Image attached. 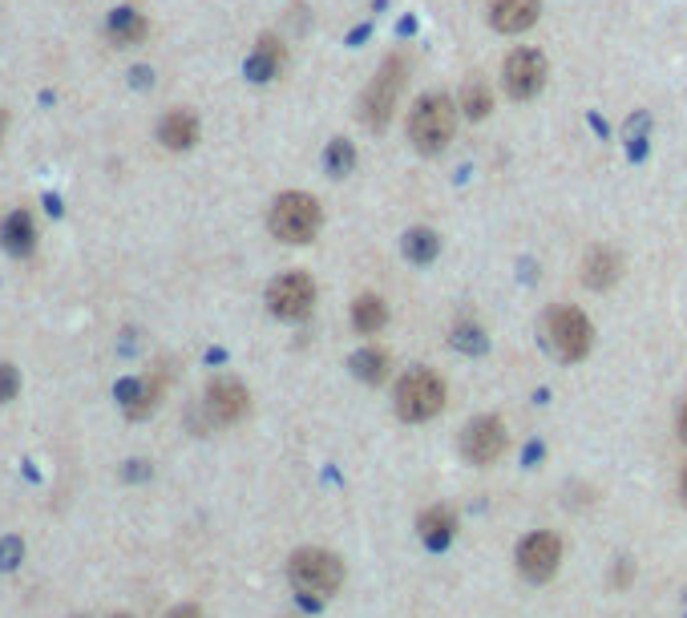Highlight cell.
I'll return each mask as SVG.
<instances>
[{
  "instance_id": "1",
  "label": "cell",
  "mask_w": 687,
  "mask_h": 618,
  "mask_svg": "<svg viewBox=\"0 0 687 618\" xmlns=\"http://www.w3.org/2000/svg\"><path fill=\"white\" fill-rule=\"evenodd\" d=\"M267 227H271V235H275L279 243L304 247V243H312V239L320 235L324 211H320L316 194H308V190H287V194L275 198L271 215H267Z\"/></svg>"
},
{
  "instance_id": "2",
  "label": "cell",
  "mask_w": 687,
  "mask_h": 618,
  "mask_svg": "<svg viewBox=\"0 0 687 618\" xmlns=\"http://www.w3.org/2000/svg\"><path fill=\"white\" fill-rule=\"evenodd\" d=\"M405 81H409V57H405V53H392V57L380 61L376 77L368 81V89H364V97H360V122H364L368 130L380 134V130L392 122V110H397V97H401Z\"/></svg>"
},
{
  "instance_id": "3",
  "label": "cell",
  "mask_w": 687,
  "mask_h": 618,
  "mask_svg": "<svg viewBox=\"0 0 687 618\" xmlns=\"http://www.w3.org/2000/svg\"><path fill=\"white\" fill-rule=\"evenodd\" d=\"M457 130V101L449 93H429L421 97L409 114V142L421 154H441Z\"/></svg>"
},
{
  "instance_id": "4",
  "label": "cell",
  "mask_w": 687,
  "mask_h": 618,
  "mask_svg": "<svg viewBox=\"0 0 687 618\" xmlns=\"http://www.w3.org/2000/svg\"><path fill=\"white\" fill-rule=\"evenodd\" d=\"M542 336H546V348L562 360V364H578L595 344V328L586 320L578 307H554L542 320Z\"/></svg>"
},
{
  "instance_id": "5",
  "label": "cell",
  "mask_w": 687,
  "mask_h": 618,
  "mask_svg": "<svg viewBox=\"0 0 687 618\" xmlns=\"http://www.w3.org/2000/svg\"><path fill=\"white\" fill-rule=\"evenodd\" d=\"M287 578L308 598H332L344 582V566L328 550H296L287 562Z\"/></svg>"
},
{
  "instance_id": "6",
  "label": "cell",
  "mask_w": 687,
  "mask_h": 618,
  "mask_svg": "<svg viewBox=\"0 0 687 618\" xmlns=\"http://www.w3.org/2000/svg\"><path fill=\"white\" fill-rule=\"evenodd\" d=\"M441 408H445V380L437 372L413 368L401 376V384H397V417L401 421L421 425V421H433Z\"/></svg>"
},
{
  "instance_id": "7",
  "label": "cell",
  "mask_w": 687,
  "mask_h": 618,
  "mask_svg": "<svg viewBox=\"0 0 687 618\" xmlns=\"http://www.w3.org/2000/svg\"><path fill=\"white\" fill-rule=\"evenodd\" d=\"M267 307L279 320H304L316 307V283L308 271H287L267 287Z\"/></svg>"
},
{
  "instance_id": "8",
  "label": "cell",
  "mask_w": 687,
  "mask_h": 618,
  "mask_svg": "<svg viewBox=\"0 0 687 618\" xmlns=\"http://www.w3.org/2000/svg\"><path fill=\"white\" fill-rule=\"evenodd\" d=\"M550 69H546V57L538 49H514L506 57V69H502V81H506V93L514 101H530L542 93Z\"/></svg>"
},
{
  "instance_id": "9",
  "label": "cell",
  "mask_w": 687,
  "mask_h": 618,
  "mask_svg": "<svg viewBox=\"0 0 687 618\" xmlns=\"http://www.w3.org/2000/svg\"><path fill=\"white\" fill-rule=\"evenodd\" d=\"M461 453L469 465H494L506 453V425L498 417H477L461 433Z\"/></svg>"
},
{
  "instance_id": "10",
  "label": "cell",
  "mask_w": 687,
  "mask_h": 618,
  "mask_svg": "<svg viewBox=\"0 0 687 618\" xmlns=\"http://www.w3.org/2000/svg\"><path fill=\"white\" fill-rule=\"evenodd\" d=\"M558 562H562V542H558L554 534H530V538L518 546V570H522V578H530V582L554 578Z\"/></svg>"
},
{
  "instance_id": "11",
  "label": "cell",
  "mask_w": 687,
  "mask_h": 618,
  "mask_svg": "<svg viewBox=\"0 0 687 618\" xmlns=\"http://www.w3.org/2000/svg\"><path fill=\"white\" fill-rule=\"evenodd\" d=\"M247 388L239 384V380H231V376H223V380H211V388H207V417L215 421V425H235V421H243V412H247Z\"/></svg>"
},
{
  "instance_id": "12",
  "label": "cell",
  "mask_w": 687,
  "mask_h": 618,
  "mask_svg": "<svg viewBox=\"0 0 687 618\" xmlns=\"http://www.w3.org/2000/svg\"><path fill=\"white\" fill-rule=\"evenodd\" d=\"M542 13V0H494L489 5V25L498 33L514 37V33H526Z\"/></svg>"
},
{
  "instance_id": "13",
  "label": "cell",
  "mask_w": 687,
  "mask_h": 618,
  "mask_svg": "<svg viewBox=\"0 0 687 618\" xmlns=\"http://www.w3.org/2000/svg\"><path fill=\"white\" fill-rule=\"evenodd\" d=\"M623 275V259L611 247H591L582 259V283L591 291H607L615 279Z\"/></svg>"
},
{
  "instance_id": "14",
  "label": "cell",
  "mask_w": 687,
  "mask_h": 618,
  "mask_svg": "<svg viewBox=\"0 0 687 618\" xmlns=\"http://www.w3.org/2000/svg\"><path fill=\"white\" fill-rule=\"evenodd\" d=\"M283 65H287V45L279 37H259L255 41V53L247 61L251 81H275L283 73Z\"/></svg>"
},
{
  "instance_id": "15",
  "label": "cell",
  "mask_w": 687,
  "mask_h": 618,
  "mask_svg": "<svg viewBox=\"0 0 687 618\" xmlns=\"http://www.w3.org/2000/svg\"><path fill=\"white\" fill-rule=\"evenodd\" d=\"M158 142L166 150H190L194 142H199V118H194L190 110H170L158 126Z\"/></svg>"
},
{
  "instance_id": "16",
  "label": "cell",
  "mask_w": 687,
  "mask_h": 618,
  "mask_svg": "<svg viewBox=\"0 0 687 618\" xmlns=\"http://www.w3.org/2000/svg\"><path fill=\"white\" fill-rule=\"evenodd\" d=\"M388 324V307H384V299L380 295H356V303H352V328L360 332V336H372V332H380Z\"/></svg>"
},
{
  "instance_id": "17",
  "label": "cell",
  "mask_w": 687,
  "mask_h": 618,
  "mask_svg": "<svg viewBox=\"0 0 687 618\" xmlns=\"http://www.w3.org/2000/svg\"><path fill=\"white\" fill-rule=\"evenodd\" d=\"M453 530H457V522H453V513L449 509H425L421 513V542L429 546V550H445L449 542H453Z\"/></svg>"
},
{
  "instance_id": "18",
  "label": "cell",
  "mask_w": 687,
  "mask_h": 618,
  "mask_svg": "<svg viewBox=\"0 0 687 618\" xmlns=\"http://www.w3.org/2000/svg\"><path fill=\"white\" fill-rule=\"evenodd\" d=\"M0 239H5V247L13 255H29L33 251V239H37V227H33V215L29 211H13L5 219V227H0Z\"/></svg>"
},
{
  "instance_id": "19",
  "label": "cell",
  "mask_w": 687,
  "mask_h": 618,
  "mask_svg": "<svg viewBox=\"0 0 687 618\" xmlns=\"http://www.w3.org/2000/svg\"><path fill=\"white\" fill-rule=\"evenodd\" d=\"M146 17L138 13V9H118L114 17H110V41L114 45H138L142 37H146Z\"/></svg>"
},
{
  "instance_id": "20",
  "label": "cell",
  "mask_w": 687,
  "mask_h": 618,
  "mask_svg": "<svg viewBox=\"0 0 687 618\" xmlns=\"http://www.w3.org/2000/svg\"><path fill=\"white\" fill-rule=\"evenodd\" d=\"M457 106L465 110V118H473V122H481L489 110H494V93H489V85L485 81H465V89H461V101Z\"/></svg>"
},
{
  "instance_id": "21",
  "label": "cell",
  "mask_w": 687,
  "mask_h": 618,
  "mask_svg": "<svg viewBox=\"0 0 687 618\" xmlns=\"http://www.w3.org/2000/svg\"><path fill=\"white\" fill-rule=\"evenodd\" d=\"M324 166H328V174H332V178H348V174L356 170V146H352L348 138L328 142V150H324Z\"/></svg>"
},
{
  "instance_id": "22",
  "label": "cell",
  "mask_w": 687,
  "mask_h": 618,
  "mask_svg": "<svg viewBox=\"0 0 687 618\" xmlns=\"http://www.w3.org/2000/svg\"><path fill=\"white\" fill-rule=\"evenodd\" d=\"M352 372H356L360 380H368V384H380V380L388 376V352H380V348L356 352V356H352Z\"/></svg>"
},
{
  "instance_id": "23",
  "label": "cell",
  "mask_w": 687,
  "mask_h": 618,
  "mask_svg": "<svg viewBox=\"0 0 687 618\" xmlns=\"http://www.w3.org/2000/svg\"><path fill=\"white\" fill-rule=\"evenodd\" d=\"M158 396H162V376L142 380V384H134V388H130V404H126V412H130V417H146V412H154Z\"/></svg>"
},
{
  "instance_id": "24",
  "label": "cell",
  "mask_w": 687,
  "mask_h": 618,
  "mask_svg": "<svg viewBox=\"0 0 687 618\" xmlns=\"http://www.w3.org/2000/svg\"><path fill=\"white\" fill-rule=\"evenodd\" d=\"M405 255L413 259V263H433L437 259V235L433 231H409L405 235Z\"/></svg>"
},
{
  "instance_id": "25",
  "label": "cell",
  "mask_w": 687,
  "mask_h": 618,
  "mask_svg": "<svg viewBox=\"0 0 687 618\" xmlns=\"http://www.w3.org/2000/svg\"><path fill=\"white\" fill-rule=\"evenodd\" d=\"M453 344L465 348V352H485V340H481V332H477L473 324H461V328L453 332Z\"/></svg>"
},
{
  "instance_id": "26",
  "label": "cell",
  "mask_w": 687,
  "mask_h": 618,
  "mask_svg": "<svg viewBox=\"0 0 687 618\" xmlns=\"http://www.w3.org/2000/svg\"><path fill=\"white\" fill-rule=\"evenodd\" d=\"M17 388H21L17 368H13V364H0V404L13 400V396H17Z\"/></svg>"
},
{
  "instance_id": "27",
  "label": "cell",
  "mask_w": 687,
  "mask_h": 618,
  "mask_svg": "<svg viewBox=\"0 0 687 618\" xmlns=\"http://www.w3.org/2000/svg\"><path fill=\"white\" fill-rule=\"evenodd\" d=\"M21 546L17 542H5V546H0V566H13V554H17Z\"/></svg>"
},
{
  "instance_id": "28",
  "label": "cell",
  "mask_w": 687,
  "mask_h": 618,
  "mask_svg": "<svg viewBox=\"0 0 687 618\" xmlns=\"http://www.w3.org/2000/svg\"><path fill=\"white\" fill-rule=\"evenodd\" d=\"M675 425H679V437L687 441V396H683V404H679V417H675Z\"/></svg>"
},
{
  "instance_id": "29",
  "label": "cell",
  "mask_w": 687,
  "mask_h": 618,
  "mask_svg": "<svg viewBox=\"0 0 687 618\" xmlns=\"http://www.w3.org/2000/svg\"><path fill=\"white\" fill-rule=\"evenodd\" d=\"M170 618H203V614H199V606H178V610H170Z\"/></svg>"
},
{
  "instance_id": "30",
  "label": "cell",
  "mask_w": 687,
  "mask_h": 618,
  "mask_svg": "<svg viewBox=\"0 0 687 618\" xmlns=\"http://www.w3.org/2000/svg\"><path fill=\"white\" fill-rule=\"evenodd\" d=\"M679 497H683V505H687V469L679 473Z\"/></svg>"
},
{
  "instance_id": "31",
  "label": "cell",
  "mask_w": 687,
  "mask_h": 618,
  "mask_svg": "<svg viewBox=\"0 0 687 618\" xmlns=\"http://www.w3.org/2000/svg\"><path fill=\"white\" fill-rule=\"evenodd\" d=\"M5 126H9V118H5V110H0V138H5Z\"/></svg>"
},
{
  "instance_id": "32",
  "label": "cell",
  "mask_w": 687,
  "mask_h": 618,
  "mask_svg": "<svg viewBox=\"0 0 687 618\" xmlns=\"http://www.w3.org/2000/svg\"><path fill=\"white\" fill-rule=\"evenodd\" d=\"M114 618H130V614H114Z\"/></svg>"
}]
</instances>
